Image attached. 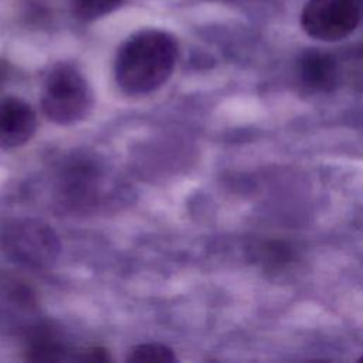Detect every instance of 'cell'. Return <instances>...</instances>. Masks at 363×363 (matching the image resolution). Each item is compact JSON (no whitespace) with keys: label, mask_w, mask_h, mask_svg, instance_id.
<instances>
[{"label":"cell","mask_w":363,"mask_h":363,"mask_svg":"<svg viewBox=\"0 0 363 363\" xmlns=\"http://www.w3.org/2000/svg\"><path fill=\"white\" fill-rule=\"evenodd\" d=\"M71 360L74 362H88V363H106L109 362V354L108 350L104 347H86V349H81L74 352L71 354Z\"/></svg>","instance_id":"11"},{"label":"cell","mask_w":363,"mask_h":363,"mask_svg":"<svg viewBox=\"0 0 363 363\" xmlns=\"http://www.w3.org/2000/svg\"><path fill=\"white\" fill-rule=\"evenodd\" d=\"M359 360H360V362H363V356H362V357H360V359H359Z\"/></svg>","instance_id":"13"},{"label":"cell","mask_w":363,"mask_h":363,"mask_svg":"<svg viewBox=\"0 0 363 363\" xmlns=\"http://www.w3.org/2000/svg\"><path fill=\"white\" fill-rule=\"evenodd\" d=\"M299 74L308 88L313 91H329L337 81V64L330 54L309 50L301 57Z\"/></svg>","instance_id":"7"},{"label":"cell","mask_w":363,"mask_h":363,"mask_svg":"<svg viewBox=\"0 0 363 363\" xmlns=\"http://www.w3.org/2000/svg\"><path fill=\"white\" fill-rule=\"evenodd\" d=\"M177 60L174 38L160 30H143L129 37L115 60L118 86L129 95H145L160 88Z\"/></svg>","instance_id":"1"},{"label":"cell","mask_w":363,"mask_h":363,"mask_svg":"<svg viewBox=\"0 0 363 363\" xmlns=\"http://www.w3.org/2000/svg\"><path fill=\"white\" fill-rule=\"evenodd\" d=\"M24 353L26 359L31 362H61L71 360L72 350L52 326L38 325L30 330Z\"/></svg>","instance_id":"6"},{"label":"cell","mask_w":363,"mask_h":363,"mask_svg":"<svg viewBox=\"0 0 363 363\" xmlns=\"http://www.w3.org/2000/svg\"><path fill=\"white\" fill-rule=\"evenodd\" d=\"M130 363H174L177 357L166 345L162 343H140L133 346L126 356Z\"/></svg>","instance_id":"8"},{"label":"cell","mask_w":363,"mask_h":363,"mask_svg":"<svg viewBox=\"0 0 363 363\" xmlns=\"http://www.w3.org/2000/svg\"><path fill=\"white\" fill-rule=\"evenodd\" d=\"M360 18L354 0H308L301 13V26L315 40L337 41L352 34Z\"/></svg>","instance_id":"4"},{"label":"cell","mask_w":363,"mask_h":363,"mask_svg":"<svg viewBox=\"0 0 363 363\" xmlns=\"http://www.w3.org/2000/svg\"><path fill=\"white\" fill-rule=\"evenodd\" d=\"M261 251L264 252V262L272 268L282 267L292 258L291 248L281 241L267 242Z\"/></svg>","instance_id":"10"},{"label":"cell","mask_w":363,"mask_h":363,"mask_svg":"<svg viewBox=\"0 0 363 363\" xmlns=\"http://www.w3.org/2000/svg\"><path fill=\"white\" fill-rule=\"evenodd\" d=\"M354 3H356L357 9H359V11H360V16L363 17V0H354Z\"/></svg>","instance_id":"12"},{"label":"cell","mask_w":363,"mask_h":363,"mask_svg":"<svg viewBox=\"0 0 363 363\" xmlns=\"http://www.w3.org/2000/svg\"><path fill=\"white\" fill-rule=\"evenodd\" d=\"M37 129L33 106L18 98L7 96L0 101V147L14 149L26 145Z\"/></svg>","instance_id":"5"},{"label":"cell","mask_w":363,"mask_h":363,"mask_svg":"<svg viewBox=\"0 0 363 363\" xmlns=\"http://www.w3.org/2000/svg\"><path fill=\"white\" fill-rule=\"evenodd\" d=\"M122 0H69L72 14L84 21L99 18L115 10Z\"/></svg>","instance_id":"9"},{"label":"cell","mask_w":363,"mask_h":363,"mask_svg":"<svg viewBox=\"0 0 363 363\" xmlns=\"http://www.w3.org/2000/svg\"><path fill=\"white\" fill-rule=\"evenodd\" d=\"M92 102V91L78 68L67 62L51 68L41 94L43 112L51 122L74 125L86 116Z\"/></svg>","instance_id":"2"},{"label":"cell","mask_w":363,"mask_h":363,"mask_svg":"<svg viewBox=\"0 0 363 363\" xmlns=\"http://www.w3.org/2000/svg\"><path fill=\"white\" fill-rule=\"evenodd\" d=\"M1 241L11 259L37 269L52 265L61 248L51 225L35 218L13 221L4 228Z\"/></svg>","instance_id":"3"}]
</instances>
